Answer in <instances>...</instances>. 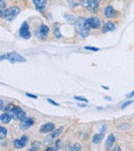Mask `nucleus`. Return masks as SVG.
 Returning <instances> with one entry per match:
<instances>
[{
    "label": "nucleus",
    "instance_id": "obj_9",
    "mask_svg": "<svg viewBox=\"0 0 134 151\" xmlns=\"http://www.w3.org/2000/svg\"><path fill=\"white\" fill-rule=\"evenodd\" d=\"M34 124V120H33L31 117H25L24 119H22L21 121L20 126L22 130H28L30 127H31Z\"/></svg>",
    "mask_w": 134,
    "mask_h": 151
},
{
    "label": "nucleus",
    "instance_id": "obj_14",
    "mask_svg": "<svg viewBox=\"0 0 134 151\" xmlns=\"http://www.w3.org/2000/svg\"><path fill=\"white\" fill-rule=\"evenodd\" d=\"M32 2L39 10H44L47 5V1H45V0H33Z\"/></svg>",
    "mask_w": 134,
    "mask_h": 151
},
{
    "label": "nucleus",
    "instance_id": "obj_1",
    "mask_svg": "<svg viewBox=\"0 0 134 151\" xmlns=\"http://www.w3.org/2000/svg\"><path fill=\"white\" fill-rule=\"evenodd\" d=\"M75 26L78 33L82 37L85 38L89 33V26L87 23V19L84 18H78L75 22Z\"/></svg>",
    "mask_w": 134,
    "mask_h": 151
},
{
    "label": "nucleus",
    "instance_id": "obj_19",
    "mask_svg": "<svg viewBox=\"0 0 134 151\" xmlns=\"http://www.w3.org/2000/svg\"><path fill=\"white\" fill-rule=\"evenodd\" d=\"M6 133H7V131H6V129L5 127L0 128V139H5L6 136Z\"/></svg>",
    "mask_w": 134,
    "mask_h": 151
},
{
    "label": "nucleus",
    "instance_id": "obj_29",
    "mask_svg": "<svg viewBox=\"0 0 134 151\" xmlns=\"http://www.w3.org/2000/svg\"><path fill=\"white\" fill-rule=\"evenodd\" d=\"M0 109H4V102H3V100H0Z\"/></svg>",
    "mask_w": 134,
    "mask_h": 151
},
{
    "label": "nucleus",
    "instance_id": "obj_2",
    "mask_svg": "<svg viewBox=\"0 0 134 151\" xmlns=\"http://www.w3.org/2000/svg\"><path fill=\"white\" fill-rule=\"evenodd\" d=\"M11 106H7V107L5 109V111H6L7 114H9L10 116H11L13 119H14V120H16V121H19V120L22 121V119L25 118L26 114H25V112H24L20 106H13V107H11Z\"/></svg>",
    "mask_w": 134,
    "mask_h": 151
},
{
    "label": "nucleus",
    "instance_id": "obj_4",
    "mask_svg": "<svg viewBox=\"0 0 134 151\" xmlns=\"http://www.w3.org/2000/svg\"><path fill=\"white\" fill-rule=\"evenodd\" d=\"M19 14H20V8L18 6H11L10 8L5 10L3 17L5 20L12 22L17 17Z\"/></svg>",
    "mask_w": 134,
    "mask_h": 151
},
{
    "label": "nucleus",
    "instance_id": "obj_21",
    "mask_svg": "<svg viewBox=\"0 0 134 151\" xmlns=\"http://www.w3.org/2000/svg\"><path fill=\"white\" fill-rule=\"evenodd\" d=\"M55 35L57 39L61 38V34H60V31H59V27L57 26V24L55 25Z\"/></svg>",
    "mask_w": 134,
    "mask_h": 151
},
{
    "label": "nucleus",
    "instance_id": "obj_20",
    "mask_svg": "<svg viewBox=\"0 0 134 151\" xmlns=\"http://www.w3.org/2000/svg\"><path fill=\"white\" fill-rule=\"evenodd\" d=\"M40 142H34L32 144V146H31V148H30L28 151H37V148L40 147Z\"/></svg>",
    "mask_w": 134,
    "mask_h": 151
},
{
    "label": "nucleus",
    "instance_id": "obj_30",
    "mask_svg": "<svg viewBox=\"0 0 134 151\" xmlns=\"http://www.w3.org/2000/svg\"><path fill=\"white\" fill-rule=\"evenodd\" d=\"M133 96H134V90H133V91H132L130 95H127L126 97H127V98H131V97H133Z\"/></svg>",
    "mask_w": 134,
    "mask_h": 151
},
{
    "label": "nucleus",
    "instance_id": "obj_11",
    "mask_svg": "<svg viewBox=\"0 0 134 151\" xmlns=\"http://www.w3.org/2000/svg\"><path fill=\"white\" fill-rule=\"evenodd\" d=\"M55 129V124L54 123H47L45 124L44 125H42L40 127V132L42 133H48V132H53Z\"/></svg>",
    "mask_w": 134,
    "mask_h": 151
},
{
    "label": "nucleus",
    "instance_id": "obj_32",
    "mask_svg": "<svg viewBox=\"0 0 134 151\" xmlns=\"http://www.w3.org/2000/svg\"><path fill=\"white\" fill-rule=\"evenodd\" d=\"M78 106H86V105H84V104H78Z\"/></svg>",
    "mask_w": 134,
    "mask_h": 151
},
{
    "label": "nucleus",
    "instance_id": "obj_7",
    "mask_svg": "<svg viewBox=\"0 0 134 151\" xmlns=\"http://www.w3.org/2000/svg\"><path fill=\"white\" fill-rule=\"evenodd\" d=\"M20 36L24 39V40H28L30 38V27L28 25L27 22H23L22 25L21 26L20 29Z\"/></svg>",
    "mask_w": 134,
    "mask_h": 151
},
{
    "label": "nucleus",
    "instance_id": "obj_28",
    "mask_svg": "<svg viewBox=\"0 0 134 151\" xmlns=\"http://www.w3.org/2000/svg\"><path fill=\"white\" fill-rule=\"evenodd\" d=\"M112 151H122V150H121V147H120L119 146H116V147H115Z\"/></svg>",
    "mask_w": 134,
    "mask_h": 151
},
{
    "label": "nucleus",
    "instance_id": "obj_27",
    "mask_svg": "<svg viewBox=\"0 0 134 151\" xmlns=\"http://www.w3.org/2000/svg\"><path fill=\"white\" fill-rule=\"evenodd\" d=\"M26 95H27L28 97H30V98H33V99H37V98H38L36 95H32V94H30V93H26Z\"/></svg>",
    "mask_w": 134,
    "mask_h": 151
},
{
    "label": "nucleus",
    "instance_id": "obj_24",
    "mask_svg": "<svg viewBox=\"0 0 134 151\" xmlns=\"http://www.w3.org/2000/svg\"><path fill=\"white\" fill-rule=\"evenodd\" d=\"M132 103V101L131 100H130V101H127V102H125V103H123L122 105V109H123V108H125L127 106H129L130 104H131Z\"/></svg>",
    "mask_w": 134,
    "mask_h": 151
},
{
    "label": "nucleus",
    "instance_id": "obj_15",
    "mask_svg": "<svg viewBox=\"0 0 134 151\" xmlns=\"http://www.w3.org/2000/svg\"><path fill=\"white\" fill-rule=\"evenodd\" d=\"M115 29V24L113 22H108L105 23L103 27V32H112Z\"/></svg>",
    "mask_w": 134,
    "mask_h": 151
},
{
    "label": "nucleus",
    "instance_id": "obj_23",
    "mask_svg": "<svg viewBox=\"0 0 134 151\" xmlns=\"http://www.w3.org/2000/svg\"><path fill=\"white\" fill-rule=\"evenodd\" d=\"M74 99H77V100H80V101L88 102V99H85V98H83V97H75Z\"/></svg>",
    "mask_w": 134,
    "mask_h": 151
},
{
    "label": "nucleus",
    "instance_id": "obj_6",
    "mask_svg": "<svg viewBox=\"0 0 134 151\" xmlns=\"http://www.w3.org/2000/svg\"><path fill=\"white\" fill-rule=\"evenodd\" d=\"M81 4L83 5V6L85 8H87V10H89L92 13H96L97 11L98 3L97 1H94V0H83Z\"/></svg>",
    "mask_w": 134,
    "mask_h": 151
},
{
    "label": "nucleus",
    "instance_id": "obj_31",
    "mask_svg": "<svg viewBox=\"0 0 134 151\" xmlns=\"http://www.w3.org/2000/svg\"><path fill=\"white\" fill-rule=\"evenodd\" d=\"M45 151H53V148L52 147H48Z\"/></svg>",
    "mask_w": 134,
    "mask_h": 151
},
{
    "label": "nucleus",
    "instance_id": "obj_22",
    "mask_svg": "<svg viewBox=\"0 0 134 151\" xmlns=\"http://www.w3.org/2000/svg\"><path fill=\"white\" fill-rule=\"evenodd\" d=\"M84 48L88 49V50H92V51H98L99 50L97 47H85Z\"/></svg>",
    "mask_w": 134,
    "mask_h": 151
},
{
    "label": "nucleus",
    "instance_id": "obj_13",
    "mask_svg": "<svg viewBox=\"0 0 134 151\" xmlns=\"http://www.w3.org/2000/svg\"><path fill=\"white\" fill-rule=\"evenodd\" d=\"M104 14L107 18H113L115 14V10L114 9L113 6H108L105 8V11H104Z\"/></svg>",
    "mask_w": 134,
    "mask_h": 151
},
{
    "label": "nucleus",
    "instance_id": "obj_5",
    "mask_svg": "<svg viewBox=\"0 0 134 151\" xmlns=\"http://www.w3.org/2000/svg\"><path fill=\"white\" fill-rule=\"evenodd\" d=\"M48 32H49V27L45 24H42L35 32V36L40 40H45L47 39Z\"/></svg>",
    "mask_w": 134,
    "mask_h": 151
},
{
    "label": "nucleus",
    "instance_id": "obj_16",
    "mask_svg": "<svg viewBox=\"0 0 134 151\" xmlns=\"http://www.w3.org/2000/svg\"><path fill=\"white\" fill-rule=\"evenodd\" d=\"M115 141V135H114L113 133L109 134V135H108V137H107V139L106 147H107V149H109V148L114 145Z\"/></svg>",
    "mask_w": 134,
    "mask_h": 151
},
{
    "label": "nucleus",
    "instance_id": "obj_3",
    "mask_svg": "<svg viewBox=\"0 0 134 151\" xmlns=\"http://www.w3.org/2000/svg\"><path fill=\"white\" fill-rule=\"evenodd\" d=\"M4 59H8L11 63H22V62H26V59L21 55L20 54L16 53V52H11V53H7V54H4L1 55V60Z\"/></svg>",
    "mask_w": 134,
    "mask_h": 151
},
{
    "label": "nucleus",
    "instance_id": "obj_8",
    "mask_svg": "<svg viewBox=\"0 0 134 151\" xmlns=\"http://www.w3.org/2000/svg\"><path fill=\"white\" fill-rule=\"evenodd\" d=\"M29 142V137L27 135H22L21 139H15L14 141V145L16 148H22L24 147Z\"/></svg>",
    "mask_w": 134,
    "mask_h": 151
},
{
    "label": "nucleus",
    "instance_id": "obj_18",
    "mask_svg": "<svg viewBox=\"0 0 134 151\" xmlns=\"http://www.w3.org/2000/svg\"><path fill=\"white\" fill-rule=\"evenodd\" d=\"M63 126H62V127H60V128H58L57 130H54V131L52 132L51 135L49 136V137H50V139H55V138L58 137V136L61 134V132H63Z\"/></svg>",
    "mask_w": 134,
    "mask_h": 151
},
{
    "label": "nucleus",
    "instance_id": "obj_10",
    "mask_svg": "<svg viewBox=\"0 0 134 151\" xmlns=\"http://www.w3.org/2000/svg\"><path fill=\"white\" fill-rule=\"evenodd\" d=\"M87 23L89 24V28L92 29H98L101 25V21L97 17H90L87 19Z\"/></svg>",
    "mask_w": 134,
    "mask_h": 151
},
{
    "label": "nucleus",
    "instance_id": "obj_26",
    "mask_svg": "<svg viewBox=\"0 0 134 151\" xmlns=\"http://www.w3.org/2000/svg\"><path fill=\"white\" fill-rule=\"evenodd\" d=\"M73 149H74V150H76V151H78V150H80V149H81V146H80L78 143H76V144L74 145V147H73Z\"/></svg>",
    "mask_w": 134,
    "mask_h": 151
},
{
    "label": "nucleus",
    "instance_id": "obj_25",
    "mask_svg": "<svg viewBox=\"0 0 134 151\" xmlns=\"http://www.w3.org/2000/svg\"><path fill=\"white\" fill-rule=\"evenodd\" d=\"M48 102H49L50 104L54 105V106H59V104H58V103L55 102L54 100H52V99H48Z\"/></svg>",
    "mask_w": 134,
    "mask_h": 151
},
{
    "label": "nucleus",
    "instance_id": "obj_12",
    "mask_svg": "<svg viewBox=\"0 0 134 151\" xmlns=\"http://www.w3.org/2000/svg\"><path fill=\"white\" fill-rule=\"evenodd\" d=\"M105 132H106V126L103 127L101 132H99V133H97V134H95V135L93 136V138H92V142H93L94 144H98L100 141L102 140V139H103V137H104V135H105Z\"/></svg>",
    "mask_w": 134,
    "mask_h": 151
},
{
    "label": "nucleus",
    "instance_id": "obj_17",
    "mask_svg": "<svg viewBox=\"0 0 134 151\" xmlns=\"http://www.w3.org/2000/svg\"><path fill=\"white\" fill-rule=\"evenodd\" d=\"M11 119H12V117L7 113H4L3 114H1V122L4 124H8L11 121Z\"/></svg>",
    "mask_w": 134,
    "mask_h": 151
}]
</instances>
